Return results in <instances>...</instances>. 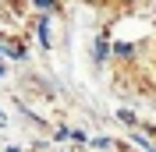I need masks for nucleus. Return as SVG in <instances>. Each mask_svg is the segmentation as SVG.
<instances>
[{"label": "nucleus", "instance_id": "nucleus-1", "mask_svg": "<svg viewBox=\"0 0 156 152\" xmlns=\"http://www.w3.org/2000/svg\"><path fill=\"white\" fill-rule=\"evenodd\" d=\"M107 50H110V43H107V36H99V39H96V60H99V64H103V60H107Z\"/></svg>", "mask_w": 156, "mask_h": 152}, {"label": "nucleus", "instance_id": "nucleus-2", "mask_svg": "<svg viewBox=\"0 0 156 152\" xmlns=\"http://www.w3.org/2000/svg\"><path fill=\"white\" fill-rule=\"evenodd\" d=\"M117 57H131V53H135V46H131V43H117Z\"/></svg>", "mask_w": 156, "mask_h": 152}, {"label": "nucleus", "instance_id": "nucleus-3", "mask_svg": "<svg viewBox=\"0 0 156 152\" xmlns=\"http://www.w3.org/2000/svg\"><path fill=\"white\" fill-rule=\"evenodd\" d=\"M39 39H43V46H50V25H46V18L39 21Z\"/></svg>", "mask_w": 156, "mask_h": 152}, {"label": "nucleus", "instance_id": "nucleus-4", "mask_svg": "<svg viewBox=\"0 0 156 152\" xmlns=\"http://www.w3.org/2000/svg\"><path fill=\"white\" fill-rule=\"evenodd\" d=\"M117 117H121V120H124V124H135V113H131V110H121V113H117Z\"/></svg>", "mask_w": 156, "mask_h": 152}, {"label": "nucleus", "instance_id": "nucleus-5", "mask_svg": "<svg viewBox=\"0 0 156 152\" xmlns=\"http://www.w3.org/2000/svg\"><path fill=\"white\" fill-rule=\"evenodd\" d=\"M36 4L39 7H53V0H36Z\"/></svg>", "mask_w": 156, "mask_h": 152}, {"label": "nucleus", "instance_id": "nucleus-6", "mask_svg": "<svg viewBox=\"0 0 156 152\" xmlns=\"http://www.w3.org/2000/svg\"><path fill=\"white\" fill-rule=\"evenodd\" d=\"M146 152H156V149H146Z\"/></svg>", "mask_w": 156, "mask_h": 152}]
</instances>
